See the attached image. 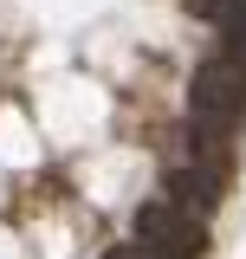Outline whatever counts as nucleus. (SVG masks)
Returning <instances> with one entry per match:
<instances>
[{
  "instance_id": "f257e3e1",
  "label": "nucleus",
  "mask_w": 246,
  "mask_h": 259,
  "mask_svg": "<svg viewBox=\"0 0 246 259\" xmlns=\"http://www.w3.org/2000/svg\"><path fill=\"white\" fill-rule=\"evenodd\" d=\"M188 110H194V123L227 130V123L246 110V65H240V59H208L201 71H194Z\"/></svg>"
},
{
  "instance_id": "f03ea898",
  "label": "nucleus",
  "mask_w": 246,
  "mask_h": 259,
  "mask_svg": "<svg viewBox=\"0 0 246 259\" xmlns=\"http://www.w3.org/2000/svg\"><path fill=\"white\" fill-rule=\"evenodd\" d=\"M136 246L155 253V259H194L208 240H201L194 214H175L169 201H143L136 207Z\"/></svg>"
},
{
  "instance_id": "7ed1b4c3",
  "label": "nucleus",
  "mask_w": 246,
  "mask_h": 259,
  "mask_svg": "<svg viewBox=\"0 0 246 259\" xmlns=\"http://www.w3.org/2000/svg\"><path fill=\"white\" fill-rule=\"evenodd\" d=\"M188 13H194V20H214V26H233L240 0H188Z\"/></svg>"
},
{
  "instance_id": "20e7f679",
  "label": "nucleus",
  "mask_w": 246,
  "mask_h": 259,
  "mask_svg": "<svg viewBox=\"0 0 246 259\" xmlns=\"http://www.w3.org/2000/svg\"><path fill=\"white\" fill-rule=\"evenodd\" d=\"M104 259H155V253H143V246H110Z\"/></svg>"
}]
</instances>
